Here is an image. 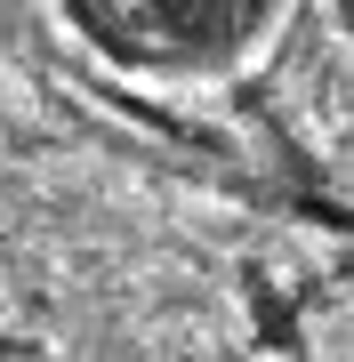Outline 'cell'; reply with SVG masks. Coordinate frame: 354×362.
<instances>
[]
</instances>
